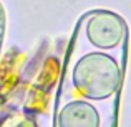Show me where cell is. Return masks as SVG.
<instances>
[{"mask_svg":"<svg viewBox=\"0 0 131 127\" xmlns=\"http://www.w3.org/2000/svg\"><path fill=\"white\" fill-rule=\"evenodd\" d=\"M121 71L113 58L103 53L86 54L73 71L77 89L88 99H106L119 86Z\"/></svg>","mask_w":131,"mask_h":127,"instance_id":"1","label":"cell"},{"mask_svg":"<svg viewBox=\"0 0 131 127\" xmlns=\"http://www.w3.org/2000/svg\"><path fill=\"white\" fill-rule=\"evenodd\" d=\"M58 124L60 127H100V116L90 102L73 101L60 112Z\"/></svg>","mask_w":131,"mask_h":127,"instance_id":"3","label":"cell"},{"mask_svg":"<svg viewBox=\"0 0 131 127\" xmlns=\"http://www.w3.org/2000/svg\"><path fill=\"white\" fill-rule=\"evenodd\" d=\"M126 32L125 22L110 12H98L88 22L86 33L93 45L98 48H115L123 40Z\"/></svg>","mask_w":131,"mask_h":127,"instance_id":"2","label":"cell"}]
</instances>
